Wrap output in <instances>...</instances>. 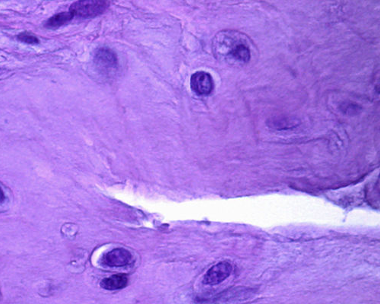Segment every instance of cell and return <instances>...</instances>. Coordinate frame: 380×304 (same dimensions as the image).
I'll use <instances>...</instances> for the list:
<instances>
[{"instance_id":"1","label":"cell","mask_w":380,"mask_h":304,"mask_svg":"<svg viewBox=\"0 0 380 304\" xmlns=\"http://www.w3.org/2000/svg\"><path fill=\"white\" fill-rule=\"evenodd\" d=\"M251 42L237 30L219 32L213 41V51L217 59L233 66H244L251 58Z\"/></svg>"},{"instance_id":"2","label":"cell","mask_w":380,"mask_h":304,"mask_svg":"<svg viewBox=\"0 0 380 304\" xmlns=\"http://www.w3.org/2000/svg\"><path fill=\"white\" fill-rule=\"evenodd\" d=\"M109 2L107 1H78L71 5L69 11L74 17L88 18L98 16L102 14L109 7Z\"/></svg>"},{"instance_id":"3","label":"cell","mask_w":380,"mask_h":304,"mask_svg":"<svg viewBox=\"0 0 380 304\" xmlns=\"http://www.w3.org/2000/svg\"><path fill=\"white\" fill-rule=\"evenodd\" d=\"M94 63L98 70L107 75L115 72L118 66L117 55L107 47H102L97 50L94 55Z\"/></svg>"},{"instance_id":"4","label":"cell","mask_w":380,"mask_h":304,"mask_svg":"<svg viewBox=\"0 0 380 304\" xmlns=\"http://www.w3.org/2000/svg\"><path fill=\"white\" fill-rule=\"evenodd\" d=\"M232 271L233 266L229 262H220L208 269L204 275L203 282L208 285H218L231 275Z\"/></svg>"},{"instance_id":"5","label":"cell","mask_w":380,"mask_h":304,"mask_svg":"<svg viewBox=\"0 0 380 304\" xmlns=\"http://www.w3.org/2000/svg\"><path fill=\"white\" fill-rule=\"evenodd\" d=\"M191 88L198 95H210L214 89L212 76L203 71L195 72L191 78Z\"/></svg>"},{"instance_id":"6","label":"cell","mask_w":380,"mask_h":304,"mask_svg":"<svg viewBox=\"0 0 380 304\" xmlns=\"http://www.w3.org/2000/svg\"><path fill=\"white\" fill-rule=\"evenodd\" d=\"M133 256L130 251L123 248H116L107 252L102 258V263L109 267H122L130 264Z\"/></svg>"},{"instance_id":"7","label":"cell","mask_w":380,"mask_h":304,"mask_svg":"<svg viewBox=\"0 0 380 304\" xmlns=\"http://www.w3.org/2000/svg\"><path fill=\"white\" fill-rule=\"evenodd\" d=\"M128 277L125 274H117L103 279L101 286L106 290H119L126 287L128 285Z\"/></svg>"},{"instance_id":"8","label":"cell","mask_w":380,"mask_h":304,"mask_svg":"<svg viewBox=\"0 0 380 304\" xmlns=\"http://www.w3.org/2000/svg\"><path fill=\"white\" fill-rule=\"evenodd\" d=\"M74 18L70 11H64L59 13L54 16L51 17L48 21H46V27L48 28H56L61 27L64 24L69 23Z\"/></svg>"},{"instance_id":"9","label":"cell","mask_w":380,"mask_h":304,"mask_svg":"<svg viewBox=\"0 0 380 304\" xmlns=\"http://www.w3.org/2000/svg\"><path fill=\"white\" fill-rule=\"evenodd\" d=\"M18 39L20 41L28 43V44H37L40 42L37 37L28 33H21L18 36Z\"/></svg>"},{"instance_id":"10","label":"cell","mask_w":380,"mask_h":304,"mask_svg":"<svg viewBox=\"0 0 380 304\" xmlns=\"http://www.w3.org/2000/svg\"><path fill=\"white\" fill-rule=\"evenodd\" d=\"M5 200V195L2 188L0 187V203H2Z\"/></svg>"}]
</instances>
